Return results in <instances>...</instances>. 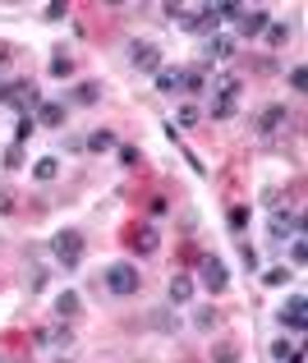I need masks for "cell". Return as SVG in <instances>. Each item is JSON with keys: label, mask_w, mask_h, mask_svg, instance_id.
<instances>
[{"label": "cell", "mask_w": 308, "mask_h": 363, "mask_svg": "<svg viewBox=\"0 0 308 363\" xmlns=\"http://www.w3.org/2000/svg\"><path fill=\"white\" fill-rule=\"evenodd\" d=\"M101 286H106L115 299H129V295L143 290V276H138V267H133V262H110L106 272H101Z\"/></svg>", "instance_id": "6da1fadb"}, {"label": "cell", "mask_w": 308, "mask_h": 363, "mask_svg": "<svg viewBox=\"0 0 308 363\" xmlns=\"http://www.w3.org/2000/svg\"><path fill=\"white\" fill-rule=\"evenodd\" d=\"M83 249H88V239H83V230H74V225H65V230H55V235H51V253H55V262L69 267V272L83 262Z\"/></svg>", "instance_id": "7a4b0ae2"}, {"label": "cell", "mask_w": 308, "mask_h": 363, "mask_svg": "<svg viewBox=\"0 0 308 363\" xmlns=\"http://www.w3.org/2000/svg\"><path fill=\"white\" fill-rule=\"evenodd\" d=\"M37 106H42V92H37L33 78H10V92H5V110H14V115H33Z\"/></svg>", "instance_id": "3957f363"}, {"label": "cell", "mask_w": 308, "mask_h": 363, "mask_svg": "<svg viewBox=\"0 0 308 363\" xmlns=\"http://www.w3.org/2000/svg\"><path fill=\"white\" fill-rule=\"evenodd\" d=\"M267 235H272L276 244L295 239V235H304V216H299V212H290V207H276L272 216H267Z\"/></svg>", "instance_id": "277c9868"}, {"label": "cell", "mask_w": 308, "mask_h": 363, "mask_svg": "<svg viewBox=\"0 0 308 363\" xmlns=\"http://www.w3.org/2000/svg\"><path fill=\"white\" fill-rule=\"evenodd\" d=\"M124 244H129V253L152 258L156 249H161V235H156L152 221H138V225H129V230H124Z\"/></svg>", "instance_id": "5b68a950"}, {"label": "cell", "mask_w": 308, "mask_h": 363, "mask_svg": "<svg viewBox=\"0 0 308 363\" xmlns=\"http://www.w3.org/2000/svg\"><path fill=\"white\" fill-rule=\"evenodd\" d=\"M281 327L295 331V336H304V331H308V295H304V290H295V295L281 304Z\"/></svg>", "instance_id": "8992f818"}, {"label": "cell", "mask_w": 308, "mask_h": 363, "mask_svg": "<svg viewBox=\"0 0 308 363\" xmlns=\"http://www.w3.org/2000/svg\"><path fill=\"white\" fill-rule=\"evenodd\" d=\"M129 65L138 69V74L156 78L161 74V46L156 42H129Z\"/></svg>", "instance_id": "52a82bcc"}, {"label": "cell", "mask_w": 308, "mask_h": 363, "mask_svg": "<svg viewBox=\"0 0 308 363\" xmlns=\"http://www.w3.org/2000/svg\"><path fill=\"white\" fill-rule=\"evenodd\" d=\"M203 286L212 290V295H226V290H230V267L221 262L217 253H203Z\"/></svg>", "instance_id": "ba28073f"}, {"label": "cell", "mask_w": 308, "mask_h": 363, "mask_svg": "<svg viewBox=\"0 0 308 363\" xmlns=\"http://www.w3.org/2000/svg\"><path fill=\"white\" fill-rule=\"evenodd\" d=\"M286 124H290V106H263V110L254 115V129L263 133V138H276Z\"/></svg>", "instance_id": "9c48e42d"}, {"label": "cell", "mask_w": 308, "mask_h": 363, "mask_svg": "<svg viewBox=\"0 0 308 363\" xmlns=\"http://www.w3.org/2000/svg\"><path fill=\"white\" fill-rule=\"evenodd\" d=\"M267 23H272V14H267L263 5H258V10H244L240 14V37L244 42H258V37L267 33Z\"/></svg>", "instance_id": "30bf717a"}, {"label": "cell", "mask_w": 308, "mask_h": 363, "mask_svg": "<svg viewBox=\"0 0 308 363\" xmlns=\"http://www.w3.org/2000/svg\"><path fill=\"white\" fill-rule=\"evenodd\" d=\"M101 97H106V88H101L97 78H88V83H74V88L65 92V106H97Z\"/></svg>", "instance_id": "8fae6325"}, {"label": "cell", "mask_w": 308, "mask_h": 363, "mask_svg": "<svg viewBox=\"0 0 308 363\" xmlns=\"http://www.w3.org/2000/svg\"><path fill=\"white\" fill-rule=\"evenodd\" d=\"M33 120L42 124V129H60V124L69 120V106L65 101H42V106L33 110Z\"/></svg>", "instance_id": "7c38bea8"}, {"label": "cell", "mask_w": 308, "mask_h": 363, "mask_svg": "<svg viewBox=\"0 0 308 363\" xmlns=\"http://www.w3.org/2000/svg\"><path fill=\"white\" fill-rule=\"evenodd\" d=\"M203 88H207V65H184V74H179V92H184V97H198Z\"/></svg>", "instance_id": "4fadbf2b"}, {"label": "cell", "mask_w": 308, "mask_h": 363, "mask_svg": "<svg viewBox=\"0 0 308 363\" xmlns=\"http://www.w3.org/2000/svg\"><path fill=\"white\" fill-rule=\"evenodd\" d=\"M244 83L235 74H226V69H217V78H212V97H226V101H240Z\"/></svg>", "instance_id": "5bb4252c"}, {"label": "cell", "mask_w": 308, "mask_h": 363, "mask_svg": "<svg viewBox=\"0 0 308 363\" xmlns=\"http://www.w3.org/2000/svg\"><path fill=\"white\" fill-rule=\"evenodd\" d=\"M115 147H120V138L110 129H92L88 138H83V152H115Z\"/></svg>", "instance_id": "9a60e30c"}, {"label": "cell", "mask_w": 308, "mask_h": 363, "mask_svg": "<svg viewBox=\"0 0 308 363\" xmlns=\"http://www.w3.org/2000/svg\"><path fill=\"white\" fill-rule=\"evenodd\" d=\"M55 313L65 322H74L78 313H83V299H78V290H65V295H55Z\"/></svg>", "instance_id": "2e32d148"}, {"label": "cell", "mask_w": 308, "mask_h": 363, "mask_svg": "<svg viewBox=\"0 0 308 363\" xmlns=\"http://www.w3.org/2000/svg\"><path fill=\"white\" fill-rule=\"evenodd\" d=\"M203 55H207V60H230L235 42L230 37H203Z\"/></svg>", "instance_id": "e0dca14e"}, {"label": "cell", "mask_w": 308, "mask_h": 363, "mask_svg": "<svg viewBox=\"0 0 308 363\" xmlns=\"http://www.w3.org/2000/svg\"><path fill=\"white\" fill-rule=\"evenodd\" d=\"M166 295H170V304H189V299H193V281H189L184 272H175V276H170V290H166Z\"/></svg>", "instance_id": "ac0fdd59"}, {"label": "cell", "mask_w": 308, "mask_h": 363, "mask_svg": "<svg viewBox=\"0 0 308 363\" xmlns=\"http://www.w3.org/2000/svg\"><path fill=\"white\" fill-rule=\"evenodd\" d=\"M249 221H254V207H244V202H235V207L226 212V225H230L235 235H244V230H249Z\"/></svg>", "instance_id": "d6986e66"}, {"label": "cell", "mask_w": 308, "mask_h": 363, "mask_svg": "<svg viewBox=\"0 0 308 363\" xmlns=\"http://www.w3.org/2000/svg\"><path fill=\"white\" fill-rule=\"evenodd\" d=\"M37 345H74V331L69 327H51V331H33Z\"/></svg>", "instance_id": "ffe728a7"}, {"label": "cell", "mask_w": 308, "mask_h": 363, "mask_svg": "<svg viewBox=\"0 0 308 363\" xmlns=\"http://www.w3.org/2000/svg\"><path fill=\"white\" fill-rule=\"evenodd\" d=\"M147 327H152V331H179V318L170 309H152V313H147Z\"/></svg>", "instance_id": "44dd1931"}, {"label": "cell", "mask_w": 308, "mask_h": 363, "mask_svg": "<svg viewBox=\"0 0 308 363\" xmlns=\"http://www.w3.org/2000/svg\"><path fill=\"white\" fill-rule=\"evenodd\" d=\"M55 175H60V161H55V156H42V161H33V179H37V184H51Z\"/></svg>", "instance_id": "7402d4cb"}, {"label": "cell", "mask_w": 308, "mask_h": 363, "mask_svg": "<svg viewBox=\"0 0 308 363\" xmlns=\"http://www.w3.org/2000/svg\"><path fill=\"white\" fill-rule=\"evenodd\" d=\"M193 327H198V331H217L221 327V313L212 309V304H203V309H193Z\"/></svg>", "instance_id": "603a6c76"}, {"label": "cell", "mask_w": 308, "mask_h": 363, "mask_svg": "<svg viewBox=\"0 0 308 363\" xmlns=\"http://www.w3.org/2000/svg\"><path fill=\"white\" fill-rule=\"evenodd\" d=\"M212 363H240V345L235 341H217L212 345Z\"/></svg>", "instance_id": "cb8c5ba5"}, {"label": "cell", "mask_w": 308, "mask_h": 363, "mask_svg": "<svg viewBox=\"0 0 308 363\" xmlns=\"http://www.w3.org/2000/svg\"><path fill=\"white\" fill-rule=\"evenodd\" d=\"M175 120H179V124H175V129H193V124H198V120H203V110H198V106H193V101H179V110H175Z\"/></svg>", "instance_id": "d4e9b609"}, {"label": "cell", "mask_w": 308, "mask_h": 363, "mask_svg": "<svg viewBox=\"0 0 308 363\" xmlns=\"http://www.w3.org/2000/svg\"><path fill=\"white\" fill-rule=\"evenodd\" d=\"M235 106H240V101H226V97H212V101H207V115H212V120H230V115H235Z\"/></svg>", "instance_id": "484cf974"}, {"label": "cell", "mask_w": 308, "mask_h": 363, "mask_svg": "<svg viewBox=\"0 0 308 363\" xmlns=\"http://www.w3.org/2000/svg\"><path fill=\"white\" fill-rule=\"evenodd\" d=\"M46 74H51V78H69V74H74V60H69L65 51H55V55H51V69H46Z\"/></svg>", "instance_id": "4316f807"}, {"label": "cell", "mask_w": 308, "mask_h": 363, "mask_svg": "<svg viewBox=\"0 0 308 363\" xmlns=\"http://www.w3.org/2000/svg\"><path fill=\"white\" fill-rule=\"evenodd\" d=\"M179 74H184V69H166L161 65V74H156V92H179Z\"/></svg>", "instance_id": "83f0119b"}, {"label": "cell", "mask_w": 308, "mask_h": 363, "mask_svg": "<svg viewBox=\"0 0 308 363\" xmlns=\"http://www.w3.org/2000/svg\"><path fill=\"white\" fill-rule=\"evenodd\" d=\"M240 262H244V272H263V253H258V249H254V244H244V249H240Z\"/></svg>", "instance_id": "f1b7e54d"}, {"label": "cell", "mask_w": 308, "mask_h": 363, "mask_svg": "<svg viewBox=\"0 0 308 363\" xmlns=\"http://www.w3.org/2000/svg\"><path fill=\"white\" fill-rule=\"evenodd\" d=\"M263 37H267L272 46H286L295 33H290V23H267V33H263Z\"/></svg>", "instance_id": "f546056e"}, {"label": "cell", "mask_w": 308, "mask_h": 363, "mask_svg": "<svg viewBox=\"0 0 308 363\" xmlns=\"http://www.w3.org/2000/svg\"><path fill=\"white\" fill-rule=\"evenodd\" d=\"M33 129H37V120H33V115H19V124H14V143H28V138H33Z\"/></svg>", "instance_id": "4dcf8cb0"}, {"label": "cell", "mask_w": 308, "mask_h": 363, "mask_svg": "<svg viewBox=\"0 0 308 363\" xmlns=\"http://www.w3.org/2000/svg\"><path fill=\"white\" fill-rule=\"evenodd\" d=\"M0 165H5V170L14 175V170L23 165V147H19V143H10V147H5V156H0Z\"/></svg>", "instance_id": "1f68e13d"}, {"label": "cell", "mask_w": 308, "mask_h": 363, "mask_svg": "<svg viewBox=\"0 0 308 363\" xmlns=\"http://www.w3.org/2000/svg\"><path fill=\"white\" fill-rule=\"evenodd\" d=\"M290 262H295V267L308 262V244H304V235H295V239H290Z\"/></svg>", "instance_id": "d6a6232c"}, {"label": "cell", "mask_w": 308, "mask_h": 363, "mask_svg": "<svg viewBox=\"0 0 308 363\" xmlns=\"http://www.w3.org/2000/svg\"><path fill=\"white\" fill-rule=\"evenodd\" d=\"M290 354H295V345H290L286 336H281V341H272V359H276V363H286Z\"/></svg>", "instance_id": "836d02e7"}, {"label": "cell", "mask_w": 308, "mask_h": 363, "mask_svg": "<svg viewBox=\"0 0 308 363\" xmlns=\"http://www.w3.org/2000/svg\"><path fill=\"white\" fill-rule=\"evenodd\" d=\"M290 88H295V92H304V88H308V69H304V65L290 69Z\"/></svg>", "instance_id": "e575fe53"}, {"label": "cell", "mask_w": 308, "mask_h": 363, "mask_svg": "<svg viewBox=\"0 0 308 363\" xmlns=\"http://www.w3.org/2000/svg\"><path fill=\"white\" fill-rule=\"evenodd\" d=\"M263 281H267V286H286L290 272H286V267H272V272H263Z\"/></svg>", "instance_id": "d590c367"}, {"label": "cell", "mask_w": 308, "mask_h": 363, "mask_svg": "<svg viewBox=\"0 0 308 363\" xmlns=\"http://www.w3.org/2000/svg\"><path fill=\"white\" fill-rule=\"evenodd\" d=\"M120 161H124V165H138V161H143V152H138L133 143H124V147H120Z\"/></svg>", "instance_id": "8d00e7d4"}, {"label": "cell", "mask_w": 308, "mask_h": 363, "mask_svg": "<svg viewBox=\"0 0 308 363\" xmlns=\"http://www.w3.org/2000/svg\"><path fill=\"white\" fill-rule=\"evenodd\" d=\"M28 286H33V295H42V290H46V272H42V267H33V281H28Z\"/></svg>", "instance_id": "74e56055"}, {"label": "cell", "mask_w": 308, "mask_h": 363, "mask_svg": "<svg viewBox=\"0 0 308 363\" xmlns=\"http://www.w3.org/2000/svg\"><path fill=\"white\" fill-rule=\"evenodd\" d=\"M10 212H14V193L10 188H0V216H10Z\"/></svg>", "instance_id": "f35d334b"}, {"label": "cell", "mask_w": 308, "mask_h": 363, "mask_svg": "<svg viewBox=\"0 0 308 363\" xmlns=\"http://www.w3.org/2000/svg\"><path fill=\"white\" fill-rule=\"evenodd\" d=\"M46 19L60 23V19H65V5H60V0H55V5H46Z\"/></svg>", "instance_id": "ab89813d"}, {"label": "cell", "mask_w": 308, "mask_h": 363, "mask_svg": "<svg viewBox=\"0 0 308 363\" xmlns=\"http://www.w3.org/2000/svg\"><path fill=\"white\" fill-rule=\"evenodd\" d=\"M10 60H14V46H5V42H0V65H10Z\"/></svg>", "instance_id": "60d3db41"}, {"label": "cell", "mask_w": 308, "mask_h": 363, "mask_svg": "<svg viewBox=\"0 0 308 363\" xmlns=\"http://www.w3.org/2000/svg\"><path fill=\"white\" fill-rule=\"evenodd\" d=\"M286 363H304V350H295V354H290V359Z\"/></svg>", "instance_id": "b9f144b4"}, {"label": "cell", "mask_w": 308, "mask_h": 363, "mask_svg": "<svg viewBox=\"0 0 308 363\" xmlns=\"http://www.w3.org/2000/svg\"><path fill=\"white\" fill-rule=\"evenodd\" d=\"M5 92H10V83H5V78H0V106H5Z\"/></svg>", "instance_id": "7bdbcfd3"}, {"label": "cell", "mask_w": 308, "mask_h": 363, "mask_svg": "<svg viewBox=\"0 0 308 363\" xmlns=\"http://www.w3.org/2000/svg\"><path fill=\"white\" fill-rule=\"evenodd\" d=\"M60 363H69V359H60Z\"/></svg>", "instance_id": "ee69618b"}, {"label": "cell", "mask_w": 308, "mask_h": 363, "mask_svg": "<svg viewBox=\"0 0 308 363\" xmlns=\"http://www.w3.org/2000/svg\"><path fill=\"white\" fill-rule=\"evenodd\" d=\"M0 363H5V359H0Z\"/></svg>", "instance_id": "f6af8a7d"}]
</instances>
